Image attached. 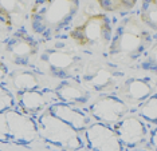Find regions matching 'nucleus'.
Returning a JSON list of instances; mask_svg holds the SVG:
<instances>
[{
  "instance_id": "423d86ee",
  "label": "nucleus",
  "mask_w": 157,
  "mask_h": 151,
  "mask_svg": "<svg viewBox=\"0 0 157 151\" xmlns=\"http://www.w3.org/2000/svg\"><path fill=\"white\" fill-rule=\"evenodd\" d=\"M128 71L109 60L105 53H99L89 56L79 79L94 94L116 92Z\"/></svg>"
},
{
  "instance_id": "0eeeda50",
  "label": "nucleus",
  "mask_w": 157,
  "mask_h": 151,
  "mask_svg": "<svg viewBox=\"0 0 157 151\" xmlns=\"http://www.w3.org/2000/svg\"><path fill=\"white\" fill-rule=\"evenodd\" d=\"M42 44L28 27H22L8 32L0 47V55L13 68H36Z\"/></svg>"
},
{
  "instance_id": "f257e3e1",
  "label": "nucleus",
  "mask_w": 157,
  "mask_h": 151,
  "mask_svg": "<svg viewBox=\"0 0 157 151\" xmlns=\"http://www.w3.org/2000/svg\"><path fill=\"white\" fill-rule=\"evenodd\" d=\"M116 20L95 0H82L78 13L66 35L87 55L105 53Z\"/></svg>"
},
{
  "instance_id": "1a4fd4ad",
  "label": "nucleus",
  "mask_w": 157,
  "mask_h": 151,
  "mask_svg": "<svg viewBox=\"0 0 157 151\" xmlns=\"http://www.w3.org/2000/svg\"><path fill=\"white\" fill-rule=\"evenodd\" d=\"M125 150H152L149 145L152 124L137 112H130L113 124Z\"/></svg>"
},
{
  "instance_id": "b1692460",
  "label": "nucleus",
  "mask_w": 157,
  "mask_h": 151,
  "mask_svg": "<svg viewBox=\"0 0 157 151\" xmlns=\"http://www.w3.org/2000/svg\"><path fill=\"white\" fill-rule=\"evenodd\" d=\"M149 145H151V149L152 150H157V126H152Z\"/></svg>"
},
{
  "instance_id": "f03ea898",
  "label": "nucleus",
  "mask_w": 157,
  "mask_h": 151,
  "mask_svg": "<svg viewBox=\"0 0 157 151\" xmlns=\"http://www.w3.org/2000/svg\"><path fill=\"white\" fill-rule=\"evenodd\" d=\"M153 40L155 34L133 11L116 20L105 55L113 63L126 70H133Z\"/></svg>"
},
{
  "instance_id": "39448f33",
  "label": "nucleus",
  "mask_w": 157,
  "mask_h": 151,
  "mask_svg": "<svg viewBox=\"0 0 157 151\" xmlns=\"http://www.w3.org/2000/svg\"><path fill=\"white\" fill-rule=\"evenodd\" d=\"M38 124L39 143L56 150H85L82 131L46 110L35 118Z\"/></svg>"
},
{
  "instance_id": "f8f14e48",
  "label": "nucleus",
  "mask_w": 157,
  "mask_h": 151,
  "mask_svg": "<svg viewBox=\"0 0 157 151\" xmlns=\"http://www.w3.org/2000/svg\"><path fill=\"white\" fill-rule=\"evenodd\" d=\"M82 135H83L85 150H125L112 124L94 120L82 131Z\"/></svg>"
},
{
  "instance_id": "5701e85b",
  "label": "nucleus",
  "mask_w": 157,
  "mask_h": 151,
  "mask_svg": "<svg viewBox=\"0 0 157 151\" xmlns=\"http://www.w3.org/2000/svg\"><path fill=\"white\" fill-rule=\"evenodd\" d=\"M12 70H13V67L0 55V82H6Z\"/></svg>"
},
{
  "instance_id": "2eb2a0df",
  "label": "nucleus",
  "mask_w": 157,
  "mask_h": 151,
  "mask_svg": "<svg viewBox=\"0 0 157 151\" xmlns=\"http://www.w3.org/2000/svg\"><path fill=\"white\" fill-rule=\"evenodd\" d=\"M52 90L55 91L59 102L70 103L81 107H86L95 95L82 83L79 78H69L56 80Z\"/></svg>"
},
{
  "instance_id": "a211bd4d",
  "label": "nucleus",
  "mask_w": 157,
  "mask_h": 151,
  "mask_svg": "<svg viewBox=\"0 0 157 151\" xmlns=\"http://www.w3.org/2000/svg\"><path fill=\"white\" fill-rule=\"evenodd\" d=\"M103 11L116 19L136 11L140 0H95Z\"/></svg>"
},
{
  "instance_id": "7ed1b4c3",
  "label": "nucleus",
  "mask_w": 157,
  "mask_h": 151,
  "mask_svg": "<svg viewBox=\"0 0 157 151\" xmlns=\"http://www.w3.org/2000/svg\"><path fill=\"white\" fill-rule=\"evenodd\" d=\"M82 0H31L28 30L42 43L66 35Z\"/></svg>"
},
{
  "instance_id": "9b49d317",
  "label": "nucleus",
  "mask_w": 157,
  "mask_h": 151,
  "mask_svg": "<svg viewBox=\"0 0 157 151\" xmlns=\"http://www.w3.org/2000/svg\"><path fill=\"white\" fill-rule=\"evenodd\" d=\"M86 109L94 120L112 126L134 111L117 92L95 94Z\"/></svg>"
},
{
  "instance_id": "dca6fc26",
  "label": "nucleus",
  "mask_w": 157,
  "mask_h": 151,
  "mask_svg": "<svg viewBox=\"0 0 157 151\" xmlns=\"http://www.w3.org/2000/svg\"><path fill=\"white\" fill-rule=\"evenodd\" d=\"M31 0H0V24L8 31L27 27Z\"/></svg>"
},
{
  "instance_id": "4468645a",
  "label": "nucleus",
  "mask_w": 157,
  "mask_h": 151,
  "mask_svg": "<svg viewBox=\"0 0 157 151\" xmlns=\"http://www.w3.org/2000/svg\"><path fill=\"white\" fill-rule=\"evenodd\" d=\"M55 82L38 68H13L7 78L6 83L11 87L13 92H22L28 90L54 87Z\"/></svg>"
},
{
  "instance_id": "6ab92c4d",
  "label": "nucleus",
  "mask_w": 157,
  "mask_h": 151,
  "mask_svg": "<svg viewBox=\"0 0 157 151\" xmlns=\"http://www.w3.org/2000/svg\"><path fill=\"white\" fill-rule=\"evenodd\" d=\"M136 12L157 38V0H140Z\"/></svg>"
},
{
  "instance_id": "4be33fe9",
  "label": "nucleus",
  "mask_w": 157,
  "mask_h": 151,
  "mask_svg": "<svg viewBox=\"0 0 157 151\" xmlns=\"http://www.w3.org/2000/svg\"><path fill=\"white\" fill-rule=\"evenodd\" d=\"M16 107V95L6 82H0V111Z\"/></svg>"
},
{
  "instance_id": "393cba45",
  "label": "nucleus",
  "mask_w": 157,
  "mask_h": 151,
  "mask_svg": "<svg viewBox=\"0 0 157 151\" xmlns=\"http://www.w3.org/2000/svg\"><path fill=\"white\" fill-rule=\"evenodd\" d=\"M8 30L4 27V26H2L0 24V47H2V44H3V42H4V39H6V36L8 35Z\"/></svg>"
},
{
  "instance_id": "ddd939ff",
  "label": "nucleus",
  "mask_w": 157,
  "mask_h": 151,
  "mask_svg": "<svg viewBox=\"0 0 157 151\" xmlns=\"http://www.w3.org/2000/svg\"><path fill=\"white\" fill-rule=\"evenodd\" d=\"M16 107L24 114L33 118L39 116L42 112L48 110L54 103L58 102V96L51 87L35 88L28 91L15 92Z\"/></svg>"
},
{
  "instance_id": "9d476101",
  "label": "nucleus",
  "mask_w": 157,
  "mask_h": 151,
  "mask_svg": "<svg viewBox=\"0 0 157 151\" xmlns=\"http://www.w3.org/2000/svg\"><path fill=\"white\" fill-rule=\"evenodd\" d=\"M157 90V76L140 70H129L117 88V94L132 109L146 100Z\"/></svg>"
},
{
  "instance_id": "f3484780",
  "label": "nucleus",
  "mask_w": 157,
  "mask_h": 151,
  "mask_svg": "<svg viewBox=\"0 0 157 151\" xmlns=\"http://www.w3.org/2000/svg\"><path fill=\"white\" fill-rule=\"evenodd\" d=\"M52 114H55L56 116L62 118L63 120H66L67 123H70L73 127H75L77 130L83 131L89 124H91L94 119L86 107H81V106H74L70 103L65 102H56L48 109Z\"/></svg>"
},
{
  "instance_id": "6e6552de",
  "label": "nucleus",
  "mask_w": 157,
  "mask_h": 151,
  "mask_svg": "<svg viewBox=\"0 0 157 151\" xmlns=\"http://www.w3.org/2000/svg\"><path fill=\"white\" fill-rule=\"evenodd\" d=\"M39 143L36 119L17 107L0 111V145L30 147Z\"/></svg>"
},
{
  "instance_id": "20e7f679",
  "label": "nucleus",
  "mask_w": 157,
  "mask_h": 151,
  "mask_svg": "<svg viewBox=\"0 0 157 151\" xmlns=\"http://www.w3.org/2000/svg\"><path fill=\"white\" fill-rule=\"evenodd\" d=\"M89 56L67 35L42 44L36 68L54 80L79 78Z\"/></svg>"
},
{
  "instance_id": "aec40b11",
  "label": "nucleus",
  "mask_w": 157,
  "mask_h": 151,
  "mask_svg": "<svg viewBox=\"0 0 157 151\" xmlns=\"http://www.w3.org/2000/svg\"><path fill=\"white\" fill-rule=\"evenodd\" d=\"M133 70L145 71V72L157 76V38H155L153 43L144 52V55L141 56V59L137 62Z\"/></svg>"
},
{
  "instance_id": "412c9836",
  "label": "nucleus",
  "mask_w": 157,
  "mask_h": 151,
  "mask_svg": "<svg viewBox=\"0 0 157 151\" xmlns=\"http://www.w3.org/2000/svg\"><path fill=\"white\" fill-rule=\"evenodd\" d=\"M134 112H137L152 126H157V90L140 106L136 107Z\"/></svg>"
}]
</instances>
